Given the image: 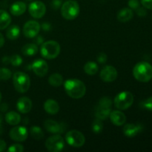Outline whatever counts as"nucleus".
Here are the masks:
<instances>
[{
  "label": "nucleus",
  "mask_w": 152,
  "mask_h": 152,
  "mask_svg": "<svg viewBox=\"0 0 152 152\" xmlns=\"http://www.w3.org/2000/svg\"><path fill=\"white\" fill-rule=\"evenodd\" d=\"M65 92L73 99H80L86 94V87L84 83L77 79L68 80L64 83Z\"/></svg>",
  "instance_id": "nucleus-1"
},
{
  "label": "nucleus",
  "mask_w": 152,
  "mask_h": 152,
  "mask_svg": "<svg viewBox=\"0 0 152 152\" xmlns=\"http://www.w3.org/2000/svg\"><path fill=\"white\" fill-rule=\"evenodd\" d=\"M133 75L138 81L148 83L152 79V66L146 62H138L133 69Z\"/></svg>",
  "instance_id": "nucleus-2"
},
{
  "label": "nucleus",
  "mask_w": 152,
  "mask_h": 152,
  "mask_svg": "<svg viewBox=\"0 0 152 152\" xmlns=\"http://www.w3.org/2000/svg\"><path fill=\"white\" fill-rule=\"evenodd\" d=\"M80 7L75 0H68L64 2L61 7V14L62 17L68 20L76 19L80 14Z\"/></svg>",
  "instance_id": "nucleus-3"
},
{
  "label": "nucleus",
  "mask_w": 152,
  "mask_h": 152,
  "mask_svg": "<svg viewBox=\"0 0 152 152\" xmlns=\"http://www.w3.org/2000/svg\"><path fill=\"white\" fill-rule=\"evenodd\" d=\"M40 53L44 58L53 59L57 57L60 53V45L56 41L50 40L42 43L40 48Z\"/></svg>",
  "instance_id": "nucleus-4"
},
{
  "label": "nucleus",
  "mask_w": 152,
  "mask_h": 152,
  "mask_svg": "<svg viewBox=\"0 0 152 152\" xmlns=\"http://www.w3.org/2000/svg\"><path fill=\"white\" fill-rule=\"evenodd\" d=\"M13 83L15 89L19 93H25L28 91L31 86L29 76L21 71H18L13 74Z\"/></svg>",
  "instance_id": "nucleus-5"
},
{
  "label": "nucleus",
  "mask_w": 152,
  "mask_h": 152,
  "mask_svg": "<svg viewBox=\"0 0 152 152\" xmlns=\"http://www.w3.org/2000/svg\"><path fill=\"white\" fill-rule=\"evenodd\" d=\"M134 102V96L129 91H122L115 96L114 100L116 108L120 110H126L130 108Z\"/></svg>",
  "instance_id": "nucleus-6"
},
{
  "label": "nucleus",
  "mask_w": 152,
  "mask_h": 152,
  "mask_svg": "<svg viewBox=\"0 0 152 152\" xmlns=\"http://www.w3.org/2000/svg\"><path fill=\"white\" fill-rule=\"evenodd\" d=\"M65 140L71 146L74 148H80L86 142V138L83 133L77 130H71L65 135Z\"/></svg>",
  "instance_id": "nucleus-7"
},
{
  "label": "nucleus",
  "mask_w": 152,
  "mask_h": 152,
  "mask_svg": "<svg viewBox=\"0 0 152 152\" xmlns=\"http://www.w3.org/2000/svg\"><path fill=\"white\" fill-rule=\"evenodd\" d=\"M65 146L64 139L59 134L52 135L45 141V147L50 152H59Z\"/></svg>",
  "instance_id": "nucleus-8"
},
{
  "label": "nucleus",
  "mask_w": 152,
  "mask_h": 152,
  "mask_svg": "<svg viewBox=\"0 0 152 152\" xmlns=\"http://www.w3.org/2000/svg\"><path fill=\"white\" fill-rule=\"evenodd\" d=\"M28 11L31 16L36 19H40L45 14L46 6L42 1H34L29 4Z\"/></svg>",
  "instance_id": "nucleus-9"
},
{
  "label": "nucleus",
  "mask_w": 152,
  "mask_h": 152,
  "mask_svg": "<svg viewBox=\"0 0 152 152\" xmlns=\"http://www.w3.org/2000/svg\"><path fill=\"white\" fill-rule=\"evenodd\" d=\"M39 23L37 21H28L23 27V34L28 38H34L38 35L40 31Z\"/></svg>",
  "instance_id": "nucleus-10"
},
{
  "label": "nucleus",
  "mask_w": 152,
  "mask_h": 152,
  "mask_svg": "<svg viewBox=\"0 0 152 152\" xmlns=\"http://www.w3.org/2000/svg\"><path fill=\"white\" fill-rule=\"evenodd\" d=\"M9 135L13 141L23 142L28 138V132L26 128L24 126H16L10 131Z\"/></svg>",
  "instance_id": "nucleus-11"
},
{
  "label": "nucleus",
  "mask_w": 152,
  "mask_h": 152,
  "mask_svg": "<svg viewBox=\"0 0 152 152\" xmlns=\"http://www.w3.org/2000/svg\"><path fill=\"white\" fill-rule=\"evenodd\" d=\"M101 80L105 83H111L115 81L117 78L118 73L116 68L111 65H107L104 67L100 72Z\"/></svg>",
  "instance_id": "nucleus-12"
},
{
  "label": "nucleus",
  "mask_w": 152,
  "mask_h": 152,
  "mask_svg": "<svg viewBox=\"0 0 152 152\" xmlns=\"http://www.w3.org/2000/svg\"><path fill=\"white\" fill-rule=\"evenodd\" d=\"M32 69L34 74L40 77H43L48 71V65L43 59H37L32 64Z\"/></svg>",
  "instance_id": "nucleus-13"
},
{
  "label": "nucleus",
  "mask_w": 152,
  "mask_h": 152,
  "mask_svg": "<svg viewBox=\"0 0 152 152\" xmlns=\"http://www.w3.org/2000/svg\"><path fill=\"white\" fill-rule=\"evenodd\" d=\"M44 126L48 132L53 134H62L65 130V124L59 123L52 120H46L44 123Z\"/></svg>",
  "instance_id": "nucleus-14"
},
{
  "label": "nucleus",
  "mask_w": 152,
  "mask_h": 152,
  "mask_svg": "<svg viewBox=\"0 0 152 152\" xmlns=\"http://www.w3.org/2000/svg\"><path fill=\"white\" fill-rule=\"evenodd\" d=\"M16 108L20 113L27 114L30 112L32 108V102L27 96H22L18 99L16 102Z\"/></svg>",
  "instance_id": "nucleus-15"
},
{
  "label": "nucleus",
  "mask_w": 152,
  "mask_h": 152,
  "mask_svg": "<svg viewBox=\"0 0 152 152\" xmlns=\"http://www.w3.org/2000/svg\"><path fill=\"white\" fill-rule=\"evenodd\" d=\"M142 130V126L140 124L129 123L123 127V132L128 137H133L140 133Z\"/></svg>",
  "instance_id": "nucleus-16"
},
{
  "label": "nucleus",
  "mask_w": 152,
  "mask_h": 152,
  "mask_svg": "<svg viewBox=\"0 0 152 152\" xmlns=\"http://www.w3.org/2000/svg\"><path fill=\"white\" fill-rule=\"evenodd\" d=\"M110 120L111 123L117 126H123L126 121V117L123 112L120 111H113L110 114Z\"/></svg>",
  "instance_id": "nucleus-17"
},
{
  "label": "nucleus",
  "mask_w": 152,
  "mask_h": 152,
  "mask_svg": "<svg viewBox=\"0 0 152 152\" xmlns=\"http://www.w3.org/2000/svg\"><path fill=\"white\" fill-rule=\"evenodd\" d=\"M27 9V5L25 2L23 1H18L14 2L13 4H12V5L10 6V13L12 15L16 16H21L22 14H23L25 12Z\"/></svg>",
  "instance_id": "nucleus-18"
},
{
  "label": "nucleus",
  "mask_w": 152,
  "mask_h": 152,
  "mask_svg": "<svg viewBox=\"0 0 152 152\" xmlns=\"http://www.w3.org/2000/svg\"><path fill=\"white\" fill-rule=\"evenodd\" d=\"M134 13L132 9L129 7H125L121 9L117 13V19L120 22H127L133 18Z\"/></svg>",
  "instance_id": "nucleus-19"
},
{
  "label": "nucleus",
  "mask_w": 152,
  "mask_h": 152,
  "mask_svg": "<svg viewBox=\"0 0 152 152\" xmlns=\"http://www.w3.org/2000/svg\"><path fill=\"white\" fill-rule=\"evenodd\" d=\"M44 109L50 114H56L59 111V105L56 101L52 99L46 100L44 103Z\"/></svg>",
  "instance_id": "nucleus-20"
},
{
  "label": "nucleus",
  "mask_w": 152,
  "mask_h": 152,
  "mask_svg": "<svg viewBox=\"0 0 152 152\" xmlns=\"http://www.w3.org/2000/svg\"><path fill=\"white\" fill-rule=\"evenodd\" d=\"M5 121L11 126H16L21 122V117L15 111H9L5 115Z\"/></svg>",
  "instance_id": "nucleus-21"
},
{
  "label": "nucleus",
  "mask_w": 152,
  "mask_h": 152,
  "mask_svg": "<svg viewBox=\"0 0 152 152\" xmlns=\"http://www.w3.org/2000/svg\"><path fill=\"white\" fill-rule=\"evenodd\" d=\"M11 18L9 13L4 10H0V30H4L10 25Z\"/></svg>",
  "instance_id": "nucleus-22"
},
{
  "label": "nucleus",
  "mask_w": 152,
  "mask_h": 152,
  "mask_svg": "<svg viewBox=\"0 0 152 152\" xmlns=\"http://www.w3.org/2000/svg\"><path fill=\"white\" fill-rule=\"evenodd\" d=\"M111 112V108H105L96 106V111H95V116H96V119H99L100 120H106L110 116Z\"/></svg>",
  "instance_id": "nucleus-23"
},
{
  "label": "nucleus",
  "mask_w": 152,
  "mask_h": 152,
  "mask_svg": "<svg viewBox=\"0 0 152 152\" xmlns=\"http://www.w3.org/2000/svg\"><path fill=\"white\" fill-rule=\"evenodd\" d=\"M38 46L35 44H26L22 48V53L25 56H34L38 52Z\"/></svg>",
  "instance_id": "nucleus-24"
},
{
  "label": "nucleus",
  "mask_w": 152,
  "mask_h": 152,
  "mask_svg": "<svg viewBox=\"0 0 152 152\" xmlns=\"http://www.w3.org/2000/svg\"><path fill=\"white\" fill-rule=\"evenodd\" d=\"M20 35V28L18 25H12L7 29L6 36L10 40H15Z\"/></svg>",
  "instance_id": "nucleus-25"
},
{
  "label": "nucleus",
  "mask_w": 152,
  "mask_h": 152,
  "mask_svg": "<svg viewBox=\"0 0 152 152\" xmlns=\"http://www.w3.org/2000/svg\"><path fill=\"white\" fill-rule=\"evenodd\" d=\"M48 82L50 86H53V87H59L63 83V77L61 74L55 73L49 77Z\"/></svg>",
  "instance_id": "nucleus-26"
},
{
  "label": "nucleus",
  "mask_w": 152,
  "mask_h": 152,
  "mask_svg": "<svg viewBox=\"0 0 152 152\" xmlns=\"http://www.w3.org/2000/svg\"><path fill=\"white\" fill-rule=\"evenodd\" d=\"M99 70L98 65L94 62H88L84 66V71L87 74L93 76L97 73Z\"/></svg>",
  "instance_id": "nucleus-27"
},
{
  "label": "nucleus",
  "mask_w": 152,
  "mask_h": 152,
  "mask_svg": "<svg viewBox=\"0 0 152 152\" xmlns=\"http://www.w3.org/2000/svg\"><path fill=\"white\" fill-rule=\"evenodd\" d=\"M30 134L31 137L37 140L42 139L44 137V132L39 126H32L30 129Z\"/></svg>",
  "instance_id": "nucleus-28"
},
{
  "label": "nucleus",
  "mask_w": 152,
  "mask_h": 152,
  "mask_svg": "<svg viewBox=\"0 0 152 152\" xmlns=\"http://www.w3.org/2000/svg\"><path fill=\"white\" fill-rule=\"evenodd\" d=\"M111 105H112V100L111 98L108 96H105L99 99L97 106L105 108H111Z\"/></svg>",
  "instance_id": "nucleus-29"
},
{
  "label": "nucleus",
  "mask_w": 152,
  "mask_h": 152,
  "mask_svg": "<svg viewBox=\"0 0 152 152\" xmlns=\"http://www.w3.org/2000/svg\"><path fill=\"white\" fill-rule=\"evenodd\" d=\"M12 72L6 68H0V80H8L11 77Z\"/></svg>",
  "instance_id": "nucleus-30"
},
{
  "label": "nucleus",
  "mask_w": 152,
  "mask_h": 152,
  "mask_svg": "<svg viewBox=\"0 0 152 152\" xmlns=\"http://www.w3.org/2000/svg\"><path fill=\"white\" fill-rule=\"evenodd\" d=\"M103 129V124L101 122L100 120L99 119H96L93 123H92V131H93L94 133L99 134Z\"/></svg>",
  "instance_id": "nucleus-31"
},
{
  "label": "nucleus",
  "mask_w": 152,
  "mask_h": 152,
  "mask_svg": "<svg viewBox=\"0 0 152 152\" xmlns=\"http://www.w3.org/2000/svg\"><path fill=\"white\" fill-rule=\"evenodd\" d=\"M22 62H23L22 58L18 54L13 55L10 57V63L13 66H19V65H22Z\"/></svg>",
  "instance_id": "nucleus-32"
},
{
  "label": "nucleus",
  "mask_w": 152,
  "mask_h": 152,
  "mask_svg": "<svg viewBox=\"0 0 152 152\" xmlns=\"http://www.w3.org/2000/svg\"><path fill=\"white\" fill-rule=\"evenodd\" d=\"M7 151L9 152H22L24 151V147L20 144H13L9 147Z\"/></svg>",
  "instance_id": "nucleus-33"
},
{
  "label": "nucleus",
  "mask_w": 152,
  "mask_h": 152,
  "mask_svg": "<svg viewBox=\"0 0 152 152\" xmlns=\"http://www.w3.org/2000/svg\"><path fill=\"white\" fill-rule=\"evenodd\" d=\"M141 105L143 108L148 110V111H152V96L148 98L141 103Z\"/></svg>",
  "instance_id": "nucleus-34"
},
{
  "label": "nucleus",
  "mask_w": 152,
  "mask_h": 152,
  "mask_svg": "<svg viewBox=\"0 0 152 152\" xmlns=\"http://www.w3.org/2000/svg\"><path fill=\"white\" fill-rule=\"evenodd\" d=\"M128 4L132 10H137L140 7V2L138 0H129Z\"/></svg>",
  "instance_id": "nucleus-35"
},
{
  "label": "nucleus",
  "mask_w": 152,
  "mask_h": 152,
  "mask_svg": "<svg viewBox=\"0 0 152 152\" xmlns=\"http://www.w3.org/2000/svg\"><path fill=\"white\" fill-rule=\"evenodd\" d=\"M141 4L145 9L152 10V0H141Z\"/></svg>",
  "instance_id": "nucleus-36"
},
{
  "label": "nucleus",
  "mask_w": 152,
  "mask_h": 152,
  "mask_svg": "<svg viewBox=\"0 0 152 152\" xmlns=\"http://www.w3.org/2000/svg\"><path fill=\"white\" fill-rule=\"evenodd\" d=\"M107 61V55L104 53H101L97 56V62L100 64H104Z\"/></svg>",
  "instance_id": "nucleus-37"
},
{
  "label": "nucleus",
  "mask_w": 152,
  "mask_h": 152,
  "mask_svg": "<svg viewBox=\"0 0 152 152\" xmlns=\"http://www.w3.org/2000/svg\"><path fill=\"white\" fill-rule=\"evenodd\" d=\"M137 11V15L139 16H145L147 14V11L146 10H145V7H139L136 10Z\"/></svg>",
  "instance_id": "nucleus-38"
},
{
  "label": "nucleus",
  "mask_w": 152,
  "mask_h": 152,
  "mask_svg": "<svg viewBox=\"0 0 152 152\" xmlns=\"http://www.w3.org/2000/svg\"><path fill=\"white\" fill-rule=\"evenodd\" d=\"M61 4H62L61 0H53L51 3V7L54 9H57L60 7Z\"/></svg>",
  "instance_id": "nucleus-39"
},
{
  "label": "nucleus",
  "mask_w": 152,
  "mask_h": 152,
  "mask_svg": "<svg viewBox=\"0 0 152 152\" xmlns=\"http://www.w3.org/2000/svg\"><path fill=\"white\" fill-rule=\"evenodd\" d=\"M6 142H4V140L0 139V152L1 151H4L6 148Z\"/></svg>",
  "instance_id": "nucleus-40"
},
{
  "label": "nucleus",
  "mask_w": 152,
  "mask_h": 152,
  "mask_svg": "<svg viewBox=\"0 0 152 152\" xmlns=\"http://www.w3.org/2000/svg\"><path fill=\"white\" fill-rule=\"evenodd\" d=\"M4 37H3L2 34L0 33V48L2 47L3 45H4Z\"/></svg>",
  "instance_id": "nucleus-41"
},
{
  "label": "nucleus",
  "mask_w": 152,
  "mask_h": 152,
  "mask_svg": "<svg viewBox=\"0 0 152 152\" xmlns=\"http://www.w3.org/2000/svg\"><path fill=\"white\" fill-rule=\"evenodd\" d=\"M7 108H8V107H7V104H5V103L1 104V106H0V110H1V111H7Z\"/></svg>",
  "instance_id": "nucleus-42"
},
{
  "label": "nucleus",
  "mask_w": 152,
  "mask_h": 152,
  "mask_svg": "<svg viewBox=\"0 0 152 152\" xmlns=\"http://www.w3.org/2000/svg\"><path fill=\"white\" fill-rule=\"evenodd\" d=\"M2 62L4 64L10 63V57H8V56H4L2 59Z\"/></svg>",
  "instance_id": "nucleus-43"
},
{
  "label": "nucleus",
  "mask_w": 152,
  "mask_h": 152,
  "mask_svg": "<svg viewBox=\"0 0 152 152\" xmlns=\"http://www.w3.org/2000/svg\"><path fill=\"white\" fill-rule=\"evenodd\" d=\"M3 129H2V117L0 115V135L2 134Z\"/></svg>",
  "instance_id": "nucleus-44"
},
{
  "label": "nucleus",
  "mask_w": 152,
  "mask_h": 152,
  "mask_svg": "<svg viewBox=\"0 0 152 152\" xmlns=\"http://www.w3.org/2000/svg\"><path fill=\"white\" fill-rule=\"evenodd\" d=\"M1 92H0V102H1Z\"/></svg>",
  "instance_id": "nucleus-45"
},
{
  "label": "nucleus",
  "mask_w": 152,
  "mask_h": 152,
  "mask_svg": "<svg viewBox=\"0 0 152 152\" xmlns=\"http://www.w3.org/2000/svg\"><path fill=\"white\" fill-rule=\"evenodd\" d=\"M29 1H31V0H29Z\"/></svg>",
  "instance_id": "nucleus-46"
}]
</instances>
